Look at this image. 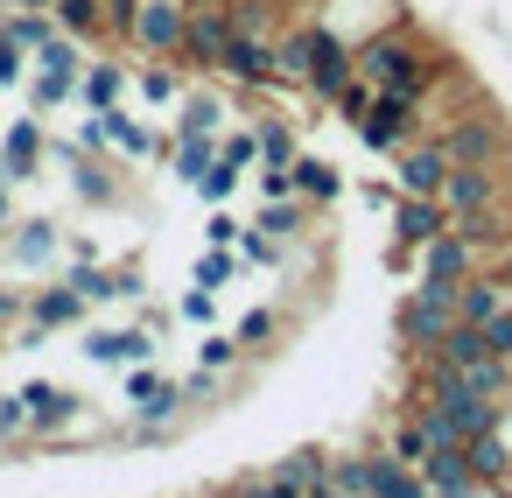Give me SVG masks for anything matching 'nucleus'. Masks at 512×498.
<instances>
[{
  "mask_svg": "<svg viewBox=\"0 0 512 498\" xmlns=\"http://www.w3.org/2000/svg\"><path fill=\"white\" fill-rule=\"evenodd\" d=\"M477 253H498V246H512V183L491 197V204H477V211H463V218H449Z\"/></svg>",
  "mask_w": 512,
  "mask_h": 498,
  "instance_id": "2eb2a0df",
  "label": "nucleus"
},
{
  "mask_svg": "<svg viewBox=\"0 0 512 498\" xmlns=\"http://www.w3.org/2000/svg\"><path fill=\"white\" fill-rule=\"evenodd\" d=\"M85 309H92V302H85L71 281H57V288H36V295H29V316H36L43 330H71V323H85Z\"/></svg>",
  "mask_w": 512,
  "mask_h": 498,
  "instance_id": "b1692460",
  "label": "nucleus"
},
{
  "mask_svg": "<svg viewBox=\"0 0 512 498\" xmlns=\"http://www.w3.org/2000/svg\"><path fill=\"white\" fill-rule=\"evenodd\" d=\"M183 22H190V0H141L127 43H134L141 57H176V50H183Z\"/></svg>",
  "mask_w": 512,
  "mask_h": 498,
  "instance_id": "6e6552de",
  "label": "nucleus"
},
{
  "mask_svg": "<svg viewBox=\"0 0 512 498\" xmlns=\"http://www.w3.org/2000/svg\"><path fill=\"white\" fill-rule=\"evenodd\" d=\"M239 358H246V344H239V337H218V330H211V337L197 344V365H211V372H232Z\"/></svg>",
  "mask_w": 512,
  "mask_h": 498,
  "instance_id": "a19ab883",
  "label": "nucleus"
},
{
  "mask_svg": "<svg viewBox=\"0 0 512 498\" xmlns=\"http://www.w3.org/2000/svg\"><path fill=\"white\" fill-rule=\"evenodd\" d=\"M15 85H29V50L0 29V92H15Z\"/></svg>",
  "mask_w": 512,
  "mask_h": 498,
  "instance_id": "4c0bfd02",
  "label": "nucleus"
},
{
  "mask_svg": "<svg viewBox=\"0 0 512 498\" xmlns=\"http://www.w3.org/2000/svg\"><path fill=\"white\" fill-rule=\"evenodd\" d=\"M295 190H302L309 204H337V197H344V169L323 162V155H295Z\"/></svg>",
  "mask_w": 512,
  "mask_h": 498,
  "instance_id": "bb28decb",
  "label": "nucleus"
},
{
  "mask_svg": "<svg viewBox=\"0 0 512 498\" xmlns=\"http://www.w3.org/2000/svg\"><path fill=\"white\" fill-rule=\"evenodd\" d=\"M204 498H232V491H204Z\"/></svg>",
  "mask_w": 512,
  "mask_h": 498,
  "instance_id": "4d7b16f0",
  "label": "nucleus"
},
{
  "mask_svg": "<svg viewBox=\"0 0 512 498\" xmlns=\"http://www.w3.org/2000/svg\"><path fill=\"white\" fill-rule=\"evenodd\" d=\"M232 267H239V260H232V246H211V253L197 260V288H225V281H232Z\"/></svg>",
  "mask_w": 512,
  "mask_h": 498,
  "instance_id": "a18cd8bd",
  "label": "nucleus"
},
{
  "mask_svg": "<svg viewBox=\"0 0 512 498\" xmlns=\"http://www.w3.org/2000/svg\"><path fill=\"white\" fill-rule=\"evenodd\" d=\"M463 463H470L477 484H505V477H512V435H505V428L470 435V442H463Z\"/></svg>",
  "mask_w": 512,
  "mask_h": 498,
  "instance_id": "aec40b11",
  "label": "nucleus"
},
{
  "mask_svg": "<svg viewBox=\"0 0 512 498\" xmlns=\"http://www.w3.org/2000/svg\"><path fill=\"white\" fill-rule=\"evenodd\" d=\"M491 274H505V281H512V246H498V253H491Z\"/></svg>",
  "mask_w": 512,
  "mask_h": 498,
  "instance_id": "6e6d98bb",
  "label": "nucleus"
},
{
  "mask_svg": "<svg viewBox=\"0 0 512 498\" xmlns=\"http://www.w3.org/2000/svg\"><path fill=\"white\" fill-rule=\"evenodd\" d=\"M505 183H512V176H505L498 162H456V169L442 176V190H435V197H442V211H449V218H463V211L491 204Z\"/></svg>",
  "mask_w": 512,
  "mask_h": 498,
  "instance_id": "9d476101",
  "label": "nucleus"
},
{
  "mask_svg": "<svg viewBox=\"0 0 512 498\" xmlns=\"http://www.w3.org/2000/svg\"><path fill=\"white\" fill-rule=\"evenodd\" d=\"M78 351H85L92 365H120V372H127V365H148V358H155V330H148V323H134V330H85Z\"/></svg>",
  "mask_w": 512,
  "mask_h": 498,
  "instance_id": "ddd939ff",
  "label": "nucleus"
},
{
  "mask_svg": "<svg viewBox=\"0 0 512 498\" xmlns=\"http://www.w3.org/2000/svg\"><path fill=\"white\" fill-rule=\"evenodd\" d=\"M253 190H260V204L267 197H302L295 190V169H274V162H253Z\"/></svg>",
  "mask_w": 512,
  "mask_h": 498,
  "instance_id": "37998d69",
  "label": "nucleus"
},
{
  "mask_svg": "<svg viewBox=\"0 0 512 498\" xmlns=\"http://www.w3.org/2000/svg\"><path fill=\"white\" fill-rule=\"evenodd\" d=\"M232 337H239L246 351H267V337H274V309H253V316H246V323H239Z\"/></svg>",
  "mask_w": 512,
  "mask_h": 498,
  "instance_id": "09e8293b",
  "label": "nucleus"
},
{
  "mask_svg": "<svg viewBox=\"0 0 512 498\" xmlns=\"http://www.w3.org/2000/svg\"><path fill=\"white\" fill-rule=\"evenodd\" d=\"M134 85H141V99H148V106H183V92H190V85H183V64H176V57H148Z\"/></svg>",
  "mask_w": 512,
  "mask_h": 498,
  "instance_id": "a878e982",
  "label": "nucleus"
},
{
  "mask_svg": "<svg viewBox=\"0 0 512 498\" xmlns=\"http://www.w3.org/2000/svg\"><path fill=\"white\" fill-rule=\"evenodd\" d=\"M428 449H435V442H428V428H421V414L407 407V414H400V421L386 428V456H400V463H414V470H421V456H428Z\"/></svg>",
  "mask_w": 512,
  "mask_h": 498,
  "instance_id": "473e14b6",
  "label": "nucleus"
},
{
  "mask_svg": "<svg viewBox=\"0 0 512 498\" xmlns=\"http://www.w3.org/2000/svg\"><path fill=\"white\" fill-rule=\"evenodd\" d=\"M351 78H358V64H351V36H337V29H330V43H323V57H316V71H309L302 85H309L316 99H337V92H344Z\"/></svg>",
  "mask_w": 512,
  "mask_h": 498,
  "instance_id": "412c9836",
  "label": "nucleus"
},
{
  "mask_svg": "<svg viewBox=\"0 0 512 498\" xmlns=\"http://www.w3.org/2000/svg\"><path fill=\"white\" fill-rule=\"evenodd\" d=\"M57 253H64V232H57L50 218H22L15 239H8V260H15V267H50Z\"/></svg>",
  "mask_w": 512,
  "mask_h": 498,
  "instance_id": "5701e85b",
  "label": "nucleus"
},
{
  "mask_svg": "<svg viewBox=\"0 0 512 498\" xmlns=\"http://www.w3.org/2000/svg\"><path fill=\"white\" fill-rule=\"evenodd\" d=\"M302 498H351V491H344V484H337V477H316V484H309V491H302Z\"/></svg>",
  "mask_w": 512,
  "mask_h": 498,
  "instance_id": "5fc2aeb1",
  "label": "nucleus"
},
{
  "mask_svg": "<svg viewBox=\"0 0 512 498\" xmlns=\"http://www.w3.org/2000/svg\"><path fill=\"white\" fill-rule=\"evenodd\" d=\"M274 477H281V484H295V491H309L316 477H330V456H323V449H295V456H281V463H274Z\"/></svg>",
  "mask_w": 512,
  "mask_h": 498,
  "instance_id": "72a5a7b5",
  "label": "nucleus"
},
{
  "mask_svg": "<svg viewBox=\"0 0 512 498\" xmlns=\"http://www.w3.org/2000/svg\"><path fill=\"white\" fill-rule=\"evenodd\" d=\"M211 162H218V141H211V134H169V169H176L183 183H197Z\"/></svg>",
  "mask_w": 512,
  "mask_h": 498,
  "instance_id": "c85d7f7f",
  "label": "nucleus"
},
{
  "mask_svg": "<svg viewBox=\"0 0 512 498\" xmlns=\"http://www.w3.org/2000/svg\"><path fill=\"white\" fill-rule=\"evenodd\" d=\"M225 36H232V0H190V22H183V50H176V64L197 71V78H211Z\"/></svg>",
  "mask_w": 512,
  "mask_h": 498,
  "instance_id": "423d86ee",
  "label": "nucleus"
},
{
  "mask_svg": "<svg viewBox=\"0 0 512 498\" xmlns=\"http://www.w3.org/2000/svg\"><path fill=\"white\" fill-rule=\"evenodd\" d=\"M505 484H512V477H505Z\"/></svg>",
  "mask_w": 512,
  "mask_h": 498,
  "instance_id": "bf43d9fd",
  "label": "nucleus"
},
{
  "mask_svg": "<svg viewBox=\"0 0 512 498\" xmlns=\"http://www.w3.org/2000/svg\"><path fill=\"white\" fill-rule=\"evenodd\" d=\"M253 134H260V162H274V169H295V155H302V141H295V120H253Z\"/></svg>",
  "mask_w": 512,
  "mask_h": 498,
  "instance_id": "2f4dec72",
  "label": "nucleus"
},
{
  "mask_svg": "<svg viewBox=\"0 0 512 498\" xmlns=\"http://www.w3.org/2000/svg\"><path fill=\"white\" fill-rule=\"evenodd\" d=\"M239 176H246V169H239V162H225V155H218V162H211V169H204V176H197V183H190V190H197V197H204V204H225V197H232V190H239Z\"/></svg>",
  "mask_w": 512,
  "mask_h": 498,
  "instance_id": "c9c22d12",
  "label": "nucleus"
},
{
  "mask_svg": "<svg viewBox=\"0 0 512 498\" xmlns=\"http://www.w3.org/2000/svg\"><path fill=\"white\" fill-rule=\"evenodd\" d=\"M22 400H29V435H36V442H57V435L85 414V400H78L71 386H57V379H29Z\"/></svg>",
  "mask_w": 512,
  "mask_h": 498,
  "instance_id": "f8f14e48",
  "label": "nucleus"
},
{
  "mask_svg": "<svg viewBox=\"0 0 512 498\" xmlns=\"http://www.w3.org/2000/svg\"><path fill=\"white\" fill-rule=\"evenodd\" d=\"M225 127H232V99H225V92H183L169 134H211V141H218Z\"/></svg>",
  "mask_w": 512,
  "mask_h": 498,
  "instance_id": "6ab92c4d",
  "label": "nucleus"
},
{
  "mask_svg": "<svg viewBox=\"0 0 512 498\" xmlns=\"http://www.w3.org/2000/svg\"><path fill=\"white\" fill-rule=\"evenodd\" d=\"M99 127H106V148H120V155H169V141H162V134H148V127H141L134 113H120V106H113V113H99Z\"/></svg>",
  "mask_w": 512,
  "mask_h": 498,
  "instance_id": "393cba45",
  "label": "nucleus"
},
{
  "mask_svg": "<svg viewBox=\"0 0 512 498\" xmlns=\"http://www.w3.org/2000/svg\"><path fill=\"white\" fill-rule=\"evenodd\" d=\"M218 155L239 162V169H253V162H260V134H253V127H225V134H218Z\"/></svg>",
  "mask_w": 512,
  "mask_h": 498,
  "instance_id": "58836bf2",
  "label": "nucleus"
},
{
  "mask_svg": "<svg viewBox=\"0 0 512 498\" xmlns=\"http://www.w3.org/2000/svg\"><path fill=\"white\" fill-rule=\"evenodd\" d=\"M0 29H8V36L36 57V50L57 36V15H50V8H8V15H0Z\"/></svg>",
  "mask_w": 512,
  "mask_h": 498,
  "instance_id": "7c9ffc66",
  "label": "nucleus"
},
{
  "mask_svg": "<svg viewBox=\"0 0 512 498\" xmlns=\"http://www.w3.org/2000/svg\"><path fill=\"white\" fill-rule=\"evenodd\" d=\"M43 155H50V134H43V120H0V176L8 183H36L43 176Z\"/></svg>",
  "mask_w": 512,
  "mask_h": 498,
  "instance_id": "1a4fd4ad",
  "label": "nucleus"
},
{
  "mask_svg": "<svg viewBox=\"0 0 512 498\" xmlns=\"http://www.w3.org/2000/svg\"><path fill=\"white\" fill-rule=\"evenodd\" d=\"M505 141H512V134H505V120H498L491 106H470V113H456V120L435 134V148L449 155V169H456V162H498Z\"/></svg>",
  "mask_w": 512,
  "mask_h": 498,
  "instance_id": "39448f33",
  "label": "nucleus"
},
{
  "mask_svg": "<svg viewBox=\"0 0 512 498\" xmlns=\"http://www.w3.org/2000/svg\"><path fill=\"white\" fill-rule=\"evenodd\" d=\"M477 260H484V253L449 225V232H435V239L421 246V281H463V274H477Z\"/></svg>",
  "mask_w": 512,
  "mask_h": 498,
  "instance_id": "f3484780",
  "label": "nucleus"
},
{
  "mask_svg": "<svg viewBox=\"0 0 512 498\" xmlns=\"http://www.w3.org/2000/svg\"><path fill=\"white\" fill-rule=\"evenodd\" d=\"M218 78L239 85V92H274L281 85V57H274V36H246L232 29L225 50H218Z\"/></svg>",
  "mask_w": 512,
  "mask_h": 498,
  "instance_id": "20e7f679",
  "label": "nucleus"
},
{
  "mask_svg": "<svg viewBox=\"0 0 512 498\" xmlns=\"http://www.w3.org/2000/svg\"><path fill=\"white\" fill-rule=\"evenodd\" d=\"M498 309H512V281H505V274L477 267V274L456 281V323H491Z\"/></svg>",
  "mask_w": 512,
  "mask_h": 498,
  "instance_id": "4468645a",
  "label": "nucleus"
},
{
  "mask_svg": "<svg viewBox=\"0 0 512 498\" xmlns=\"http://www.w3.org/2000/svg\"><path fill=\"white\" fill-rule=\"evenodd\" d=\"M351 64H358L365 85H379V92H407V99H421V106H428V78L442 71V64L428 57V43H421L400 15H393V29L358 36V43H351Z\"/></svg>",
  "mask_w": 512,
  "mask_h": 498,
  "instance_id": "f257e3e1",
  "label": "nucleus"
},
{
  "mask_svg": "<svg viewBox=\"0 0 512 498\" xmlns=\"http://www.w3.org/2000/svg\"><path fill=\"white\" fill-rule=\"evenodd\" d=\"M183 316H190V323H211V316H218V288H197V281H190V295H183Z\"/></svg>",
  "mask_w": 512,
  "mask_h": 498,
  "instance_id": "3c124183",
  "label": "nucleus"
},
{
  "mask_svg": "<svg viewBox=\"0 0 512 498\" xmlns=\"http://www.w3.org/2000/svg\"><path fill=\"white\" fill-rule=\"evenodd\" d=\"M435 232H449V211H442V197H393V260H407V253H421Z\"/></svg>",
  "mask_w": 512,
  "mask_h": 498,
  "instance_id": "9b49d317",
  "label": "nucleus"
},
{
  "mask_svg": "<svg viewBox=\"0 0 512 498\" xmlns=\"http://www.w3.org/2000/svg\"><path fill=\"white\" fill-rule=\"evenodd\" d=\"M393 176H400V190H407V197H435V190H442V176H449V155H442L435 141H407V148L393 155Z\"/></svg>",
  "mask_w": 512,
  "mask_h": 498,
  "instance_id": "dca6fc26",
  "label": "nucleus"
},
{
  "mask_svg": "<svg viewBox=\"0 0 512 498\" xmlns=\"http://www.w3.org/2000/svg\"><path fill=\"white\" fill-rule=\"evenodd\" d=\"M8 190H15V183L0 176V232H15V197H8Z\"/></svg>",
  "mask_w": 512,
  "mask_h": 498,
  "instance_id": "864d4df0",
  "label": "nucleus"
},
{
  "mask_svg": "<svg viewBox=\"0 0 512 498\" xmlns=\"http://www.w3.org/2000/svg\"><path fill=\"white\" fill-rule=\"evenodd\" d=\"M225 393V372H211V365H197L190 379H183V407H211Z\"/></svg>",
  "mask_w": 512,
  "mask_h": 498,
  "instance_id": "c03bdc74",
  "label": "nucleus"
},
{
  "mask_svg": "<svg viewBox=\"0 0 512 498\" xmlns=\"http://www.w3.org/2000/svg\"><path fill=\"white\" fill-rule=\"evenodd\" d=\"M330 477H337L351 498H372V456H330Z\"/></svg>",
  "mask_w": 512,
  "mask_h": 498,
  "instance_id": "e433bc0d",
  "label": "nucleus"
},
{
  "mask_svg": "<svg viewBox=\"0 0 512 498\" xmlns=\"http://www.w3.org/2000/svg\"><path fill=\"white\" fill-rule=\"evenodd\" d=\"M372 99H379V85H365V78H351V85H344V92H337V99H330V106H337V113H344V120H351V127H358V120H365V113H372Z\"/></svg>",
  "mask_w": 512,
  "mask_h": 498,
  "instance_id": "79ce46f5",
  "label": "nucleus"
},
{
  "mask_svg": "<svg viewBox=\"0 0 512 498\" xmlns=\"http://www.w3.org/2000/svg\"><path fill=\"white\" fill-rule=\"evenodd\" d=\"M29 64H36V71H29V106H36V113H57L64 99H78V78H85V64H92V57H85V43H78V36H64V29H57Z\"/></svg>",
  "mask_w": 512,
  "mask_h": 498,
  "instance_id": "f03ea898",
  "label": "nucleus"
},
{
  "mask_svg": "<svg viewBox=\"0 0 512 498\" xmlns=\"http://www.w3.org/2000/svg\"><path fill=\"white\" fill-rule=\"evenodd\" d=\"M253 225H260L267 239H281V246H295V239H302V225H309V197H267Z\"/></svg>",
  "mask_w": 512,
  "mask_h": 498,
  "instance_id": "cd10ccee",
  "label": "nucleus"
},
{
  "mask_svg": "<svg viewBox=\"0 0 512 498\" xmlns=\"http://www.w3.org/2000/svg\"><path fill=\"white\" fill-rule=\"evenodd\" d=\"M127 85H134V71H127V64H113V57H99V64H85L78 99H85L92 113H113V106L127 99Z\"/></svg>",
  "mask_w": 512,
  "mask_h": 498,
  "instance_id": "4be33fe9",
  "label": "nucleus"
},
{
  "mask_svg": "<svg viewBox=\"0 0 512 498\" xmlns=\"http://www.w3.org/2000/svg\"><path fill=\"white\" fill-rule=\"evenodd\" d=\"M232 498H302V491H295V484H281L274 470H253L246 484H232Z\"/></svg>",
  "mask_w": 512,
  "mask_h": 498,
  "instance_id": "49530a36",
  "label": "nucleus"
},
{
  "mask_svg": "<svg viewBox=\"0 0 512 498\" xmlns=\"http://www.w3.org/2000/svg\"><path fill=\"white\" fill-rule=\"evenodd\" d=\"M239 232H246V225H239L232 211H211V225H204V246H239Z\"/></svg>",
  "mask_w": 512,
  "mask_h": 498,
  "instance_id": "8fccbe9b",
  "label": "nucleus"
},
{
  "mask_svg": "<svg viewBox=\"0 0 512 498\" xmlns=\"http://www.w3.org/2000/svg\"><path fill=\"white\" fill-rule=\"evenodd\" d=\"M232 253H239V260H246V267H274V260H281V239H267V232H260V225H246V232H239V246H232Z\"/></svg>",
  "mask_w": 512,
  "mask_h": 498,
  "instance_id": "ea45409f",
  "label": "nucleus"
},
{
  "mask_svg": "<svg viewBox=\"0 0 512 498\" xmlns=\"http://www.w3.org/2000/svg\"><path fill=\"white\" fill-rule=\"evenodd\" d=\"M134 8H141V0H106V36H113V43H127V29H134Z\"/></svg>",
  "mask_w": 512,
  "mask_h": 498,
  "instance_id": "603ef678",
  "label": "nucleus"
},
{
  "mask_svg": "<svg viewBox=\"0 0 512 498\" xmlns=\"http://www.w3.org/2000/svg\"><path fill=\"white\" fill-rule=\"evenodd\" d=\"M57 29L64 36H78V43H99L106 36V0H57Z\"/></svg>",
  "mask_w": 512,
  "mask_h": 498,
  "instance_id": "c756f323",
  "label": "nucleus"
},
{
  "mask_svg": "<svg viewBox=\"0 0 512 498\" xmlns=\"http://www.w3.org/2000/svg\"><path fill=\"white\" fill-rule=\"evenodd\" d=\"M323 43H330V22H288V29L274 36L281 78H309V71H316V57H323Z\"/></svg>",
  "mask_w": 512,
  "mask_h": 498,
  "instance_id": "a211bd4d",
  "label": "nucleus"
},
{
  "mask_svg": "<svg viewBox=\"0 0 512 498\" xmlns=\"http://www.w3.org/2000/svg\"><path fill=\"white\" fill-rule=\"evenodd\" d=\"M15 435H29V400L0 393V442H15Z\"/></svg>",
  "mask_w": 512,
  "mask_h": 498,
  "instance_id": "de8ad7c7",
  "label": "nucleus"
},
{
  "mask_svg": "<svg viewBox=\"0 0 512 498\" xmlns=\"http://www.w3.org/2000/svg\"><path fill=\"white\" fill-rule=\"evenodd\" d=\"M232 29H246V36H281V8H274V0H232Z\"/></svg>",
  "mask_w": 512,
  "mask_h": 498,
  "instance_id": "f704fd0d",
  "label": "nucleus"
},
{
  "mask_svg": "<svg viewBox=\"0 0 512 498\" xmlns=\"http://www.w3.org/2000/svg\"><path fill=\"white\" fill-rule=\"evenodd\" d=\"M0 120H8V113H0Z\"/></svg>",
  "mask_w": 512,
  "mask_h": 498,
  "instance_id": "13d9d810",
  "label": "nucleus"
},
{
  "mask_svg": "<svg viewBox=\"0 0 512 498\" xmlns=\"http://www.w3.org/2000/svg\"><path fill=\"white\" fill-rule=\"evenodd\" d=\"M414 134H421V99H407V92H379L372 113L358 120V141H365L372 155H400Z\"/></svg>",
  "mask_w": 512,
  "mask_h": 498,
  "instance_id": "0eeeda50",
  "label": "nucleus"
},
{
  "mask_svg": "<svg viewBox=\"0 0 512 498\" xmlns=\"http://www.w3.org/2000/svg\"><path fill=\"white\" fill-rule=\"evenodd\" d=\"M449 323H456V281H421V288L400 302V316H393V330H400V344H407L414 358L435 351Z\"/></svg>",
  "mask_w": 512,
  "mask_h": 498,
  "instance_id": "7ed1b4c3",
  "label": "nucleus"
}]
</instances>
